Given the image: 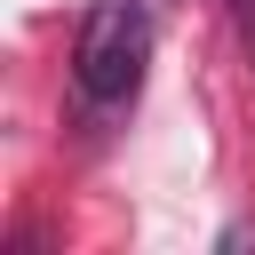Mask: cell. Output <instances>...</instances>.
<instances>
[{"label":"cell","instance_id":"obj_2","mask_svg":"<svg viewBox=\"0 0 255 255\" xmlns=\"http://www.w3.org/2000/svg\"><path fill=\"white\" fill-rule=\"evenodd\" d=\"M231 16L247 24V40H255V0H231Z\"/></svg>","mask_w":255,"mask_h":255},{"label":"cell","instance_id":"obj_1","mask_svg":"<svg viewBox=\"0 0 255 255\" xmlns=\"http://www.w3.org/2000/svg\"><path fill=\"white\" fill-rule=\"evenodd\" d=\"M151 40H159V0H88L80 16V40H72V80L88 104H128L143 88V64H151Z\"/></svg>","mask_w":255,"mask_h":255}]
</instances>
